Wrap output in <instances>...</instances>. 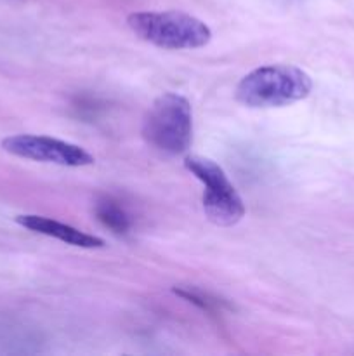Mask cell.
<instances>
[{"label":"cell","mask_w":354,"mask_h":356,"mask_svg":"<svg viewBox=\"0 0 354 356\" xmlns=\"http://www.w3.org/2000/svg\"><path fill=\"white\" fill-rule=\"evenodd\" d=\"M312 80L292 65H267L252 70L236 87V99L250 108H273L297 103L311 94Z\"/></svg>","instance_id":"cell-1"},{"label":"cell","mask_w":354,"mask_h":356,"mask_svg":"<svg viewBox=\"0 0 354 356\" xmlns=\"http://www.w3.org/2000/svg\"><path fill=\"white\" fill-rule=\"evenodd\" d=\"M16 222L23 228L30 229V232L40 233V235L52 236L61 242L68 243V245L80 247V249H103L104 240L96 235H89V233L76 229L73 226L65 225V222L54 221L51 218H44V216L35 214H24L17 216Z\"/></svg>","instance_id":"cell-6"},{"label":"cell","mask_w":354,"mask_h":356,"mask_svg":"<svg viewBox=\"0 0 354 356\" xmlns=\"http://www.w3.org/2000/svg\"><path fill=\"white\" fill-rule=\"evenodd\" d=\"M97 219L106 226L108 229H111L117 235H125L130 228V221H128L127 214L124 212V209L120 205H117L111 200H103L97 204L96 207Z\"/></svg>","instance_id":"cell-7"},{"label":"cell","mask_w":354,"mask_h":356,"mask_svg":"<svg viewBox=\"0 0 354 356\" xmlns=\"http://www.w3.org/2000/svg\"><path fill=\"white\" fill-rule=\"evenodd\" d=\"M127 23L139 38L162 49H200L212 38L207 23L179 10L134 13Z\"/></svg>","instance_id":"cell-3"},{"label":"cell","mask_w":354,"mask_h":356,"mask_svg":"<svg viewBox=\"0 0 354 356\" xmlns=\"http://www.w3.org/2000/svg\"><path fill=\"white\" fill-rule=\"evenodd\" d=\"M2 148L19 159L56 163V165L62 167H87L94 163V156L82 146L61 141V139L47 138V136H10V138L3 139Z\"/></svg>","instance_id":"cell-5"},{"label":"cell","mask_w":354,"mask_h":356,"mask_svg":"<svg viewBox=\"0 0 354 356\" xmlns=\"http://www.w3.org/2000/svg\"><path fill=\"white\" fill-rule=\"evenodd\" d=\"M142 138L165 155H180L193 141V110L189 101L176 92L156 97L142 122Z\"/></svg>","instance_id":"cell-2"},{"label":"cell","mask_w":354,"mask_h":356,"mask_svg":"<svg viewBox=\"0 0 354 356\" xmlns=\"http://www.w3.org/2000/svg\"><path fill=\"white\" fill-rule=\"evenodd\" d=\"M176 294H179L180 298H184L186 301L193 302V305H196L198 308L201 309H207V312H214V309L221 308L222 302L217 301L215 298H210L208 294H205V292L201 291H196V289H191V287H186V289H176Z\"/></svg>","instance_id":"cell-8"},{"label":"cell","mask_w":354,"mask_h":356,"mask_svg":"<svg viewBox=\"0 0 354 356\" xmlns=\"http://www.w3.org/2000/svg\"><path fill=\"white\" fill-rule=\"evenodd\" d=\"M184 167L203 183V211L208 221L217 226H233L245 216V204L221 165L205 156L184 159Z\"/></svg>","instance_id":"cell-4"}]
</instances>
